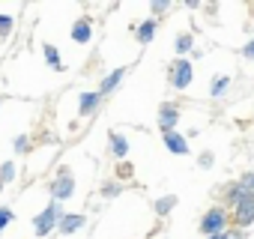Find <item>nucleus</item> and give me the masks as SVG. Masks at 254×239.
<instances>
[{"instance_id": "nucleus-25", "label": "nucleus", "mask_w": 254, "mask_h": 239, "mask_svg": "<svg viewBox=\"0 0 254 239\" xmlns=\"http://www.w3.org/2000/svg\"><path fill=\"white\" fill-rule=\"evenodd\" d=\"M120 194V182H105L102 185V197H117Z\"/></svg>"}, {"instance_id": "nucleus-31", "label": "nucleus", "mask_w": 254, "mask_h": 239, "mask_svg": "<svg viewBox=\"0 0 254 239\" xmlns=\"http://www.w3.org/2000/svg\"><path fill=\"white\" fill-rule=\"evenodd\" d=\"M0 102H3V96H0Z\"/></svg>"}, {"instance_id": "nucleus-10", "label": "nucleus", "mask_w": 254, "mask_h": 239, "mask_svg": "<svg viewBox=\"0 0 254 239\" xmlns=\"http://www.w3.org/2000/svg\"><path fill=\"white\" fill-rule=\"evenodd\" d=\"M156 30H159V21H156V18H147V21H141V24L135 27V36H138L141 45H150L153 36H156Z\"/></svg>"}, {"instance_id": "nucleus-22", "label": "nucleus", "mask_w": 254, "mask_h": 239, "mask_svg": "<svg viewBox=\"0 0 254 239\" xmlns=\"http://www.w3.org/2000/svg\"><path fill=\"white\" fill-rule=\"evenodd\" d=\"M12 218H15V212H12L9 206H0V233L9 227V221H12Z\"/></svg>"}, {"instance_id": "nucleus-26", "label": "nucleus", "mask_w": 254, "mask_h": 239, "mask_svg": "<svg viewBox=\"0 0 254 239\" xmlns=\"http://www.w3.org/2000/svg\"><path fill=\"white\" fill-rule=\"evenodd\" d=\"M150 9H153V15H162V12H168V9H171V3H168V0H156Z\"/></svg>"}, {"instance_id": "nucleus-12", "label": "nucleus", "mask_w": 254, "mask_h": 239, "mask_svg": "<svg viewBox=\"0 0 254 239\" xmlns=\"http://www.w3.org/2000/svg\"><path fill=\"white\" fill-rule=\"evenodd\" d=\"M108 141H111L108 147H111V156H114V159H120V162H123L126 156H129V141H126L120 132H111V135H108Z\"/></svg>"}, {"instance_id": "nucleus-24", "label": "nucleus", "mask_w": 254, "mask_h": 239, "mask_svg": "<svg viewBox=\"0 0 254 239\" xmlns=\"http://www.w3.org/2000/svg\"><path fill=\"white\" fill-rule=\"evenodd\" d=\"M212 162H215V156H212V153H209V150H203V153H200V156H197V165H200V168H203V171H209V168H212Z\"/></svg>"}, {"instance_id": "nucleus-30", "label": "nucleus", "mask_w": 254, "mask_h": 239, "mask_svg": "<svg viewBox=\"0 0 254 239\" xmlns=\"http://www.w3.org/2000/svg\"><path fill=\"white\" fill-rule=\"evenodd\" d=\"M0 191H3V179H0Z\"/></svg>"}, {"instance_id": "nucleus-11", "label": "nucleus", "mask_w": 254, "mask_h": 239, "mask_svg": "<svg viewBox=\"0 0 254 239\" xmlns=\"http://www.w3.org/2000/svg\"><path fill=\"white\" fill-rule=\"evenodd\" d=\"M165 147H168V153H174V156H189V144H186V138H183L180 132H168V135H165Z\"/></svg>"}, {"instance_id": "nucleus-2", "label": "nucleus", "mask_w": 254, "mask_h": 239, "mask_svg": "<svg viewBox=\"0 0 254 239\" xmlns=\"http://www.w3.org/2000/svg\"><path fill=\"white\" fill-rule=\"evenodd\" d=\"M66 215V209H63V203H57V200H51L36 218H33V230H36V236L42 239V236H48L51 230H57V224H60V218Z\"/></svg>"}, {"instance_id": "nucleus-20", "label": "nucleus", "mask_w": 254, "mask_h": 239, "mask_svg": "<svg viewBox=\"0 0 254 239\" xmlns=\"http://www.w3.org/2000/svg\"><path fill=\"white\" fill-rule=\"evenodd\" d=\"M0 179H3V185L15 179V162H3V165H0Z\"/></svg>"}, {"instance_id": "nucleus-18", "label": "nucleus", "mask_w": 254, "mask_h": 239, "mask_svg": "<svg viewBox=\"0 0 254 239\" xmlns=\"http://www.w3.org/2000/svg\"><path fill=\"white\" fill-rule=\"evenodd\" d=\"M227 87H230V78H227V75L212 78V84H209V96H212V99H218V96H224V93H227Z\"/></svg>"}, {"instance_id": "nucleus-23", "label": "nucleus", "mask_w": 254, "mask_h": 239, "mask_svg": "<svg viewBox=\"0 0 254 239\" xmlns=\"http://www.w3.org/2000/svg\"><path fill=\"white\" fill-rule=\"evenodd\" d=\"M239 185H242L245 191H251V194H254V171H245V174L239 177Z\"/></svg>"}, {"instance_id": "nucleus-4", "label": "nucleus", "mask_w": 254, "mask_h": 239, "mask_svg": "<svg viewBox=\"0 0 254 239\" xmlns=\"http://www.w3.org/2000/svg\"><path fill=\"white\" fill-rule=\"evenodd\" d=\"M48 191H51V200H57V203H66L72 194H75V177H72V171H57V177H54V182L48 185Z\"/></svg>"}, {"instance_id": "nucleus-9", "label": "nucleus", "mask_w": 254, "mask_h": 239, "mask_svg": "<svg viewBox=\"0 0 254 239\" xmlns=\"http://www.w3.org/2000/svg\"><path fill=\"white\" fill-rule=\"evenodd\" d=\"M123 78H126V69H114L111 75H105V78H102V84H99V96H102V99H105V96H111V93L120 87V81H123Z\"/></svg>"}, {"instance_id": "nucleus-27", "label": "nucleus", "mask_w": 254, "mask_h": 239, "mask_svg": "<svg viewBox=\"0 0 254 239\" xmlns=\"http://www.w3.org/2000/svg\"><path fill=\"white\" fill-rule=\"evenodd\" d=\"M242 57H245V60H254V39H251L248 45H242Z\"/></svg>"}, {"instance_id": "nucleus-3", "label": "nucleus", "mask_w": 254, "mask_h": 239, "mask_svg": "<svg viewBox=\"0 0 254 239\" xmlns=\"http://www.w3.org/2000/svg\"><path fill=\"white\" fill-rule=\"evenodd\" d=\"M191 78H194V66H191L186 57H177V60L171 63V69H168L171 87H174V90H186V87L191 84Z\"/></svg>"}, {"instance_id": "nucleus-15", "label": "nucleus", "mask_w": 254, "mask_h": 239, "mask_svg": "<svg viewBox=\"0 0 254 239\" xmlns=\"http://www.w3.org/2000/svg\"><path fill=\"white\" fill-rule=\"evenodd\" d=\"M42 54H45V63H48V69H54V72H63V60H60V51H57L54 45H42Z\"/></svg>"}, {"instance_id": "nucleus-17", "label": "nucleus", "mask_w": 254, "mask_h": 239, "mask_svg": "<svg viewBox=\"0 0 254 239\" xmlns=\"http://www.w3.org/2000/svg\"><path fill=\"white\" fill-rule=\"evenodd\" d=\"M174 48H177V54H180V57H186V54H189V51L194 48V36H191V33H180V36H177V45H174Z\"/></svg>"}, {"instance_id": "nucleus-28", "label": "nucleus", "mask_w": 254, "mask_h": 239, "mask_svg": "<svg viewBox=\"0 0 254 239\" xmlns=\"http://www.w3.org/2000/svg\"><path fill=\"white\" fill-rule=\"evenodd\" d=\"M227 239H248V236H245V230L233 227V230H227Z\"/></svg>"}, {"instance_id": "nucleus-21", "label": "nucleus", "mask_w": 254, "mask_h": 239, "mask_svg": "<svg viewBox=\"0 0 254 239\" xmlns=\"http://www.w3.org/2000/svg\"><path fill=\"white\" fill-rule=\"evenodd\" d=\"M12 147H15L18 156H24V153H30V138H27V135H18V138L12 141Z\"/></svg>"}, {"instance_id": "nucleus-1", "label": "nucleus", "mask_w": 254, "mask_h": 239, "mask_svg": "<svg viewBox=\"0 0 254 239\" xmlns=\"http://www.w3.org/2000/svg\"><path fill=\"white\" fill-rule=\"evenodd\" d=\"M227 224H230V212L218 203V206H212V209H206L203 212V218H200V233L209 239V236H218V233H227Z\"/></svg>"}, {"instance_id": "nucleus-5", "label": "nucleus", "mask_w": 254, "mask_h": 239, "mask_svg": "<svg viewBox=\"0 0 254 239\" xmlns=\"http://www.w3.org/2000/svg\"><path fill=\"white\" fill-rule=\"evenodd\" d=\"M230 221H233L239 230H245V227L254 221V194H251V191H242L239 203L233 206V215H230Z\"/></svg>"}, {"instance_id": "nucleus-13", "label": "nucleus", "mask_w": 254, "mask_h": 239, "mask_svg": "<svg viewBox=\"0 0 254 239\" xmlns=\"http://www.w3.org/2000/svg\"><path fill=\"white\" fill-rule=\"evenodd\" d=\"M99 102H102L99 90H96V93H81V99H78V114H81V117H90V114L99 108Z\"/></svg>"}, {"instance_id": "nucleus-19", "label": "nucleus", "mask_w": 254, "mask_h": 239, "mask_svg": "<svg viewBox=\"0 0 254 239\" xmlns=\"http://www.w3.org/2000/svg\"><path fill=\"white\" fill-rule=\"evenodd\" d=\"M15 30V18L12 15H0V39H6Z\"/></svg>"}, {"instance_id": "nucleus-7", "label": "nucleus", "mask_w": 254, "mask_h": 239, "mask_svg": "<svg viewBox=\"0 0 254 239\" xmlns=\"http://www.w3.org/2000/svg\"><path fill=\"white\" fill-rule=\"evenodd\" d=\"M84 224H87V215H81V212H66V215L60 218L57 230H60L63 236H72V233H78Z\"/></svg>"}, {"instance_id": "nucleus-16", "label": "nucleus", "mask_w": 254, "mask_h": 239, "mask_svg": "<svg viewBox=\"0 0 254 239\" xmlns=\"http://www.w3.org/2000/svg\"><path fill=\"white\" fill-rule=\"evenodd\" d=\"M177 206V194H165V197H159L156 200V215L159 218H165V215H171V209Z\"/></svg>"}, {"instance_id": "nucleus-6", "label": "nucleus", "mask_w": 254, "mask_h": 239, "mask_svg": "<svg viewBox=\"0 0 254 239\" xmlns=\"http://www.w3.org/2000/svg\"><path fill=\"white\" fill-rule=\"evenodd\" d=\"M177 123H180V108L171 105V102H165L159 108V129L168 135V132H177Z\"/></svg>"}, {"instance_id": "nucleus-14", "label": "nucleus", "mask_w": 254, "mask_h": 239, "mask_svg": "<svg viewBox=\"0 0 254 239\" xmlns=\"http://www.w3.org/2000/svg\"><path fill=\"white\" fill-rule=\"evenodd\" d=\"M242 191H245V188L239 185V179H236V182H227V185L221 188V197H224V203H221V206H224V209H227V206L233 209V206L239 203V197H242Z\"/></svg>"}, {"instance_id": "nucleus-29", "label": "nucleus", "mask_w": 254, "mask_h": 239, "mask_svg": "<svg viewBox=\"0 0 254 239\" xmlns=\"http://www.w3.org/2000/svg\"><path fill=\"white\" fill-rule=\"evenodd\" d=\"M209 239H227V233H218V236H209Z\"/></svg>"}, {"instance_id": "nucleus-8", "label": "nucleus", "mask_w": 254, "mask_h": 239, "mask_svg": "<svg viewBox=\"0 0 254 239\" xmlns=\"http://www.w3.org/2000/svg\"><path fill=\"white\" fill-rule=\"evenodd\" d=\"M69 36H72V42H78V45H87V42L93 39V21H90V18H78V21L72 24Z\"/></svg>"}]
</instances>
